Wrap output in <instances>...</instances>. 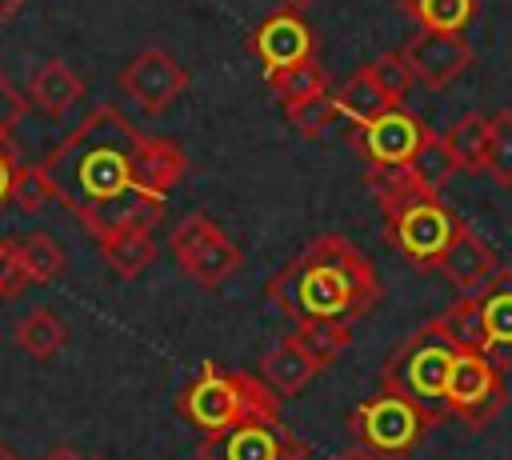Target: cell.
<instances>
[{
  "mask_svg": "<svg viewBox=\"0 0 512 460\" xmlns=\"http://www.w3.org/2000/svg\"><path fill=\"white\" fill-rule=\"evenodd\" d=\"M52 196L92 236L164 216L168 188L188 172L176 140L140 132L116 104L92 108L44 160Z\"/></svg>",
  "mask_w": 512,
  "mask_h": 460,
  "instance_id": "obj_1",
  "label": "cell"
},
{
  "mask_svg": "<svg viewBox=\"0 0 512 460\" xmlns=\"http://www.w3.org/2000/svg\"><path fill=\"white\" fill-rule=\"evenodd\" d=\"M264 296L292 324H304V320L356 324L380 304L384 284L376 276V264L364 256L356 240H348L344 232H324L308 240L264 284Z\"/></svg>",
  "mask_w": 512,
  "mask_h": 460,
  "instance_id": "obj_2",
  "label": "cell"
},
{
  "mask_svg": "<svg viewBox=\"0 0 512 460\" xmlns=\"http://www.w3.org/2000/svg\"><path fill=\"white\" fill-rule=\"evenodd\" d=\"M364 184L384 208V236L388 244L416 268H436L448 244L460 236L464 220L428 188L416 168H380L368 164Z\"/></svg>",
  "mask_w": 512,
  "mask_h": 460,
  "instance_id": "obj_3",
  "label": "cell"
},
{
  "mask_svg": "<svg viewBox=\"0 0 512 460\" xmlns=\"http://www.w3.org/2000/svg\"><path fill=\"white\" fill-rule=\"evenodd\" d=\"M280 392H272L260 372H228L220 364H204L196 380L184 384L176 396V412L200 432V436H220L236 424L248 420H280Z\"/></svg>",
  "mask_w": 512,
  "mask_h": 460,
  "instance_id": "obj_4",
  "label": "cell"
},
{
  "mask_svg": "<svg viewBox=\"0 0 512 460\" xmlns=\"http://www.w3.org/2000/svg\"><path fill=\"white\" fill-rule=\"evenodd\" d=\"M444 420V412H432L424 400H412L404 392L380 388V396L356 404L352 412V436L364 452L376 460H404L420 448V440Z\"/></svg>",
  "mask_w": 512,
  "mask_h": 460,
  "instance_id": "obj_5",
  "label": "cell"
},
{
  "mask_svg": "<svg viewBox=\"0 0 512 460\" xmlns=\"http://www.w3.org/2000/svg\"><path fill=\"white\" fill-rule=\"evenodd\" d=\"M456 352L460 348L440 332V324L428 320L392 348V356L380 368V388L404 392L424 404H444V384H448Z\"/></svg>",
  "mask_w": 512,
  "mask_h": 460,
  "instance_id": "obj_6",
  "label": "cell"
},
{
  "mask_svg": "<svg viewBox=\"0 0 512 460\" xmlns=\"http://www.w3.org/2000/svg\"><path fill=\"white\" fill-rule=\"evenodd\" d=\"M504 404H508L504 368H496L476 348H460L444 384V412H452L464 428H484L504 412Z\"/></svg>",
  "mask_w": 512,
  "mask_h": 460,
  "instance_id": "obj_7",
  "label": "cell"
},
{
  "mask_svg": "<svg viewBox=\"0 0 512 460\" xmlns=\"http://www.w3.org/2000/svg\"><path fill=\"white\" fill-rule=\"evenodd\" d=\"M168 252L172 260L180 264L184 276H192L200 288H220L240 264H244V252L240 244H232L220 224L204 212H188L172 236H168Z\"/></svg>",
  "mask_w": 512,
  "mask_h": 460,
  "instance_id": "obj_8",
  "label": "cell"
},
{
  "mask_svg": "<svg viewBox=\"0 0 512 460\" xmlns=\"http://www.w3.org/2000/svg\"><path fill=\"white\" fill-rule=\"evenodd\" d=\"M352 148L364 156V164H380V168H412L420 148L432 140V128L408 112L404 104L380 112L376 120L352 124Z\"/></svg>",
  "mask_w": 512,
  "mask_h": 460,
  "instance_id": "obj_9",
  "label": "cell"
},
{
  "mask_svg": "<svg viewBox=\"0 0 512 460\" xmlns=\"http://www.w3.org/2000/svg\"><path fill=\"white\" fill-rule=\"evenodd\" d=\"M188 88V68L168 48H140L120 68V92L148 116H160Z\"/></svg>",
  "mask_w": 512,
  "mask_h": 460,
  "instance_id": "obj_10",
  "label": "cell"
},
{
  "mask_svg": "<svg viewBox=\"0 0 512 460\" xmlns=\"http://www.w3.org/2000/svg\"><path fill=\"white\" fill-rule=\"evenodd\" d=\"M300 448L304 444L280 416V420H248L220 436H204L196 456L200 460H288Z\"/></svg>",
  "mask_w": 512,
  "mask_h": 460,
  "instance_id": "obj_11",
  "label": "cell"
},
{
  "mask_svg": "<svg viewBox=\"0 0 512 460\" xmlns=\"http://www.w3.org/2000/svg\"><path fill=\"white\" fill-rule=\"evenodd\" d=\"M248 52L264 64V72L268 68H288V64H300V60L316 56V32L296 8H280L248 32Z\"/></svg>",
  "mask_w": 512,
  "mask_h": 460,
  "instance_id": "obj_12",
  "label": "cell"
},
{
  "mask_svg": "<svg viewBox=\"0 0 512 460\" xmlns=\"http://www.w3.org/2000/svg\"><path fill=\"white\" fill-rule=\"evenodd\" d=\"M400 52H404V60L412 64L416 80L428 84V88H444V84H452V80L472 64V44L464 40V32L420 28Z\"/></svg>",
  "mask_w": 512,
  "mask_h": 460,
  "instance_id": "obj_13",
  "label": "cell"
},
{
  "mask_svg": "<svg viewBox=\"0 0 512 460\" xmlns=\"http://www.w3.org/2000/svg\"><path fill=\"white\" fill-rule=\"evenodd\" d=\"M436 268L444 272V280H448L460 296H476V292H484V288L500 276V268H504V264H500L496 248L464 224V228H460V236L448 244V252L440 256V264H436Z\"/></svg>",
  "mask_w": 512,
  "mask_h": 460,
  "instance_id": "obj_14",
  "label": "cell"
},
{
  "mask_svg": "<svg viewBox=\"0 0 512 460\" xmlns=\"http://www.w3.org/2000/svg\"><path fill=\"white\" fill-rule=\"evenodd\" d=\"M480 300V320H484V356L496 368H512V268H500V276L476 292Z\"/></svg>",
  "mask_w": 512,
  "mask_h": 460,
  "instance_id": "obj_15",
  "label": "cell"
},
{
  "mask_svg": "<svg viewBox=\"0 0 512 460\" xmlns=\"http://www.w3.org/2000/svg\"><path fill=\"white\" fill-rule=\"evenodd\" d=\"M320 372H324V364H320L296 336L280 340V344L260 360V380H264L272 392H280V396L304 392Z\"/></svg>",
  "mask_w": 512,
  "mask_h": 460,
  "instance_id": "obj_16",
  "label": "cell"
},
{
  "mask_svg": "<svg viewBox=\"0 0 512 460\" xmlns=\"http://www.w3.org/2000/svg\"><path fill=\"white\" fill-rule=\"evenodd\" d=\"M96 244H100L104 264H108L116 276H124V280H136V276H140L144 268H152V260L160 256L156 236H152V228H144V224H128V228L100 232Z\"/></svg>",
  "mask_w": 512,
  "mask_h": 460,
  "instance_id": "obj_17",
  "label": "cell"
},
{
  "mask_svg": "<svg viewBox=\"0 0 512 460\" xmlns=\"http://www.w3.org/2000/svg\"><path fill=\"white\" fill-rule=\"evenodd\" d=\"M28 100H32V108H40L48 120H60L80 96H84V80L60 60V56H52V60H44L32 76H28Z\"/></svg>",
  "mask_w": 512,
  "mask_h": 460,
  "instance_id": "obj_18",
  "label": "cell"
},
{
  "mask_svg": "<svg viewBox=\"0 0 512 460\" xmlns=\"http://www.w3.org/2000/svg\"><path fill=\"white\" fill-rule=\"evenodd\" d=\"M336 104H340V116L352 120V124H364V120H376L380 112L396 108V100L376 84V76L364 68H356L340 88H336Z\"/></svg>",
  "mask_w": 512,
  "mask_h": 460,
  "instance_id": "obj_19",
  "label": "cell"
},
{
  "mask_svg": "<svg viewBox=\"0 0 512 460\" xmlns=\"http://www.w3.org/2000/svg\"><path fill=\"white\" fill-rule=\"evenodd\" d=\"M488 132H492V116H484V112H464L448 124L444 140H448V148L464 172L488 168Z\"/></svg>",
  "mask_w": 512,
  "mask_h": 460,
  "instance_id": "obj_20",
  "label": "cell"
},
{
  "mask_svg": "<svg viewBox=\"0 0 512 460\" xmlns=\"http://www.w3.org/2000/svg\"><path fill=\"white\" fill-rule=\"evenodd\" d=\"M12 340H16V348H24L32 360H48V356H56V352L68 344V328H64V320H60L52 308H32V312H24V320L12 328Z\"/></svg>",
  "mask_w": 512,
  "mask_h": 460,
  "instance_id": "obj_21",
  "label": "cell"
},
{
  "mask_svg": "<svg viewBox=\"0 0 512 460\" xmlns=\"http://www.w3.org/2000/svg\"><path fill=\"white\" fill-rule=\"evenodd\" d=\"M264 84H268V92L280 104H296L304 96H316V92H328L332 88L328 72L316 60H300V64H288V68H268L264 72Z\"/></svg>",
  "mask_w": 512,
  "mask_h": 460,
  "instance_id": "obj_22",
  "label": "cell"
},
{
  "mask_svg": "<svg viewBox=\"0 0 512 460\" xmlns=\"http://www.w3.org/2000/svg\"><path fill=\"white\" fill-rule=\"evenodd\" d=\"M396 8L436 32H464L476 16V0H396Z\"/></svg>",
  "mask_w": 512,
  "mask_h": 460,
  "instance_id": "obj_23",
  "label": "cell"
},
{
  "mask_svg": "<svg viewBox=\"0 0 512 460\" xmlns=\"http://www.w3.org/2000/svg\"><path fill=\"white\" fill-rule=\"evenodd\" d=\"M284 116H288V124H292L304 140H320L336 120H344L332 88H328V92H316V96H304V100H296V104H284Z\"/></svg>",
  "mask_w": 512,
  "mask_h": 460,
  "instance_id": "obj_24",
  "label": "cell"
},
{
  "mask_svg": "<svg viewBox=\"0 0 512 460\" xmlns=\"http://www.w3.org/2000/svg\"><path fill=\"white\" fill-rule=\"evenodd\" d=\"M440 324V332L456 344V348H484V320H480V300L476 296H460L456 304H448L440 316H432Z\"/></svg>",
  "mask_w": 512,
  "mask_h": 460,
  "instance_id": "obj_25",
  "label": "cell"
},
{
  "mask_svg": "<svg viewBox=\"0 0 512 460\" xmlns=\"http://www.w3.org/2000/svg\"><path fill=\"white\" fill-rule=\"evenodd\" d=\"M292 336L328 368L352 344V324H344V320H304V324H296Z\"/></svg>",
  "mask_w": 512,
  "mask_h": 460,
  "instance_id": "obj_26",
  "label": "cell"
},
{
  "mask_svg": "<svg viewBox=\"0 0 512 460\" xmlns=\"http://www.w3.org/2000/svg\"><path fill=\"white\" fill-rule=\"evenodd\" d=\"M20 260H24V272L32 284H48L64 272V248L48 236V232H32L20 240Z\"/></svg>",
  "mask_w": 512,
  "mask_h": 460,
  "instance_id": "obj_27",
  "label": "cell"
},
{
  "mask_svg": "<svg viewBox=\"0 0 512 460\" xmlns=\"http://www.w3.org/2000/svg\"><path fill=\"white\" fill-rule=\"evenodd\" d=\"M500 188H512V108H500L492 116L488 132V168H484Z\"/></svg>",
  "mask_w": 512,
  "mask_h": 460,
  "instance_id": "obj_28",
  "label": "cell"
},
{
  "mask_svg": "<svg viewBox=\"0 0 512 460\" xmlns=\"http://www.w3.org/2000/svg\"><path fill=\"white\" fill-rule=\"evenodd\" d=\"M412 168H416V176H420L428 188H436V192H440V188L460 172V164H456V156H452L448 140H444V136H436V132H432V140L420 148V156H416V164H412Z\"/></svg>",
  "mask_w": 512,
  "mask_h": 460,
  "instance_id": "obj_29",
  "label": "cell"
},
{
  "mask_svg": "<svg viewBox=\"0 0 512 460\" xmlns=\"http://www.w3.org/2000/svg\"><path fill=\"white\" fill-rule=\"evenodd\" d=\"M368 72L376 76V84H380L396 104H404V96H408L412 84H416V72H412V64L404 60V52H380V56L368 64Z\"/></svg>",
  "mask_w": 512,
  "mask_h": 460,
  "instance_id": "obj_30",
  "label": "cell"
},
{
  "mask_svg": "<svg viewBox=\"0 0 512 460\" xmlns=\"http://www.w3.org/2000/svg\"><path fill=\"white\" fill-rule=\"evenodd\" d=\"M48 200H56V196H52V184H48L44 164H20L16 168V184H12V204L20 212H36Z\"/></svg>",
  "mask_w": 512,
  "mask_h": 460,
  "instance_id": "obj_31",
  "label": "cell"
},
{
  "mask_svg": "<svg viewBox=\"0 0 512 460\" xmlns=\"http://www.w3.org/2000/svg\"><path fill=\"white\" fill-rule=\"evenodd\" d=\"M24 288H32V280H28L24 260H20V240L0 236V300L20 296Z\"/></svg>",
  "mask_w": 512,
  "mask_h": 460,
  "instance_id": "obj_32",
  "label": "cell"
},
{
  "mask_svg": "<svg viewBox=\"0 0 512 460\" xmlns=\"http://www.w3.org/2000/svg\"><path fill=\"white\" fill-rule=\"evenodd\" d=\"M28 108H32L28 92H20V88L0 72V136H12V132L24 124Z\"/></svg>",
  "mask_w": 512,
  "mask_h": 460,
  "instance_id": "obj_33",
  "label": "cell"
},
{
  "mask_svg": "<svg viewBox=\"0 0 512 460\" xmlns=\"http://www.w3.org/2000/svg\"><path fill=\"white\" fill-rule=\"evenodd\" d=\"M16 168H20V160H16V148H12V140H4V144H0V208H4V204H12Z\"/></svg>",
  "mask_w": 512,
  "mask_h": 460,
  "instance_id": "obj_34",
  "label": "cell"
},
{
  "mask_svg": "<svg viewBox=\"0 0 512 460\" xmlns=\"http://www.w3.org/2000/svg\"><path fill=\"white\" fill-rule=\"evenodd\" d=\"M24 8V0H0V20H8V16H16Z\"/></svg>",
  "mask_w": 512,
  "mask_h": 460,
  "instance_id": "obj_35",
  "label": "cell"
},
{
  "mask_svg": "<svg viewBox=\"0 0 512 460\" xmlns=\"http://www.w3.org/2000/svg\"><path fill=\"white\" fill-rule=\"evenodd\" d=\"M48 460H80V456H76V452H72V448H56V452H52V456H48Z\"/></svg>",
  "mask_w": 512,
  "mask_h": 460,
  "instance_id": "obj_36",
  "label": "cell"
},
{
  "mask_svg": "<svg viewBox=\"0 0 512 460\" xmlns=\"http://www.w3.org/2000/svg\"><path fill=\"white\" fill-rule=\"evenodd\" d=\"M280 4H284V8H296V12H304V8H312L316 0H280Z\"/></svg>",
  "mask_w": 512,
  "mask_h": 460,
  "instance_id": "obj_37",
  "label": "cell"
},
{
  "mask_svg": "<svg viewBox=\"0 0 512 460\" xmlns=\"http://www.w3.org/2000/svg\"><path fill=\"white\" fill-rule=\"evenodd\" d=\"M0 460H16V456L8 452V444H4V440H0Z\"/></svg>",
  "mask_w": 512,
  "mask_h": 460,
  "instance_id": "obj_38",
  "label": "cell"
},
{
  "mask_svg": "<svg viewBox=\"0 0 512 460\" xmlns=\"http://www.w3.org/2000/svg\"><path fill=\"white\" fill-rule=\"evenodd\" d=\"M340 460H368V456H340Z\"/></svg>",
  "mask_w": 512,
  "mask_h": 460,
  "instance_id": "obj_39",
  "label": "cell"
},
{
  "mask_svg": "<svg viewBox=\"0 0 512 460\" xmlns=\"http://www.w3.org/2000/svg\"><path fill=\"white\" fill-rule=\"evenodd\" d=\"M4 140H8V136H0V144H4Z\"/></svg>",
  "mask_w": 512,
  "mask_h": 460,
  "instance_id": "obj_40",
  "label": "cell"
}]
</instances>
